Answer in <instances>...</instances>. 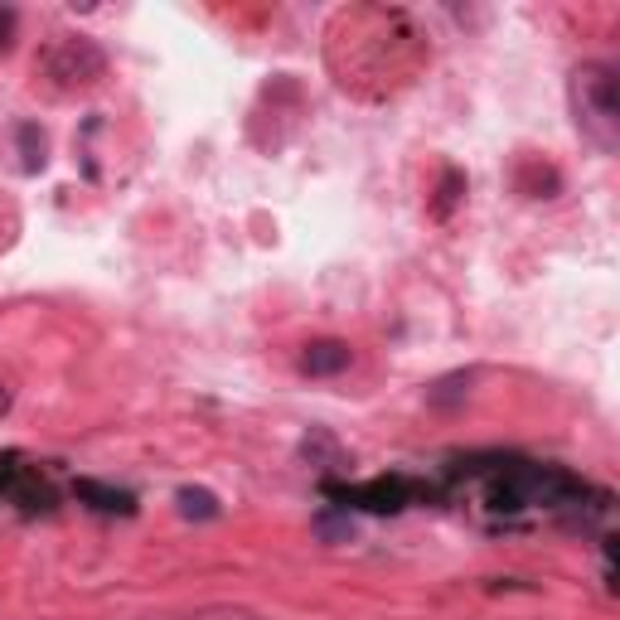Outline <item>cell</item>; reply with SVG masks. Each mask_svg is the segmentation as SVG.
I'll return each mask as SVG.
<instances>
[{"instance_id": "12", "label": "cell", "mask_w": 620, "mask_h": 620, "mask_svg": "<svg viewBox=\"0 0 620 620\" xmlns=\"http://www.w3.org/2000/svg\"><path fill=\"white\" fill-rule=\"evenodd\" d=\"M5 413H10V388L0 383V417H5Z\"/></svg>"}, {"instance_id": "9", "label": "cell", "mask_w": 620, "mask_h": 620, "mask_svg": "<svg viewBox=\"0 0 620 620\" xmlns=\"http://www.w3.org/2000/svg\"><path fill=\"white\" fill-rule=\"evenodd\" d=\"M315 538H325V543H354V519L349 514H315Z\"/></svg>"}, {"instance_id": "6", "label": "cell", "mask_w": 620, "mask_h": 620, "mask_svg": "<svg viewBox=\"0 0 620 620\" xmlns=\"http://www.w3.org/2000/svg\"><path fill=\"white\" fill-rule=\"evenodd\" d=\"M519 190L529 199H553L557 194V170L543 166V160H523L519 166Z\"/></svg>"}, {"instance_id": "4", "label": "cell", "mask_w": 620, "mask_h": 620, "mask_svg": "<svg viewBox=\"0 0 620 620\" xmlns=\"http://www.w3.org/2000/svg\"><path fill=\"white\" fill-rule=\"evenodd\" d=\"M296 364L306 379H335V373H345L349 364H354V349H349L345 339H315V345L301 349Z\"/></svg>"}, {"instance_id": "11", "label": "cell", "mask_w": 620, "mask_h": 620, "mask_svg": "<svg viewBox=\"0 0 620 620\" xmlns=\"http://www.w3.org/2000/svg\"><path fill=\"white\" fill-rule=\"evenodd\" d=\"M15 136H20V150H25V170H30V174L44 170V132H40V126L25 122Z\"/></svg>"}, {"instance_id": "3", "label": "cell", "mask_w": 620, "mask_h": 620, "mask_svg": "<svg viewBox=\"0 0 620 620\" xmlns=\"http://www.w3.org/2000/svg\"><path fill=\"white\" fill-rule=\"evenodd\" d=\"M330 495L345 499V509L359 505V509H373V514H397V509L407 505V499H413V480H403V475H379V480H369V485H354V489L330 485Z\"/></svg>"}, {"instance_id": "8", "label": "cell", "mask_w": 620, "mask_h": 620, "mask_svg": "<svg viewBox=\"0 0 620 620\" xmlns=\"http://www.w3.org/2000/svg\"><path fill=\"white\" fill-rule=\"evenodd\" d=\"M174 505H180V514H184V519H218V499L208 495V489L184 485L180 495H174Z\"/></svg>"}, {"instance_id": "7", "label": "cell", "mask_w": 620, "mask_h": 620, "mask_svg": "<svg viewBox=\"0 0 620 620\" xmlns=\"http://www.w3.org/2000/svg\"><path fill=\"white\" fill-rule=\"evenodd\" d=\"M465 397H471V373H451V379H441L427 388V403L441 407V413H447V407H461Z\"/></svg>"}, {"instance_id": "5", "label": "cell", "mask_w": 620, "mask_h": 620, "mask_svg": "<svg viewBox=\"0 0 620 620\" xmlns=\"http://www.w3.org/2000/svg\"><path fill=\"white\" fill-rule=\"evenodd\" d=\"M74 495L88 499V505L98 509V514H132V509H136L132 495H122V489H112V485H98V480H78Z\"/></svg>"}, {"instance_id": "10", "label": "cell", "mask_w": 620, "mask_h": 620, "mask_svg": "<svg viewBox=\"0 0 620 620\" xmlns=\"http://www.w3.org/2000/svg\"><path fill=\"white\" fill-rule=\"evenodd\" d=\"M461 194H465V174H461V170H447V174H441V190H437V204H431V214L447 218Z\"/></svg>"}, {"instance_id": "2", "label": "cell", "mask_w": 620, "mask_h": 620, "mask_svg": "<svg viewBox=\"0 0 620 620\" xmlns=\"http://www.w3.org/2000/svg\"><path fill=\"white\" fill-rule=\"evenodd\" d=\"M44 74L54 78V88H88L108 74V58L92 40H58L44 54Z\"/></svg>"}, {"instance_id": "1", "label": "cell", "mask_w": 620, "mask_h": 620, "mask_svg": "<svg viewBox=\"0 0 620 620\" xmlns=\"http://www.w3.org/2000/svg\"><path fill=\"white\" fill-rule=\"evenodd\" d=\"M567 98H572V122L601 156H616L620 146V88L616 74L606 64H582L567 78Z\"/></svg>"}]
</instances>
